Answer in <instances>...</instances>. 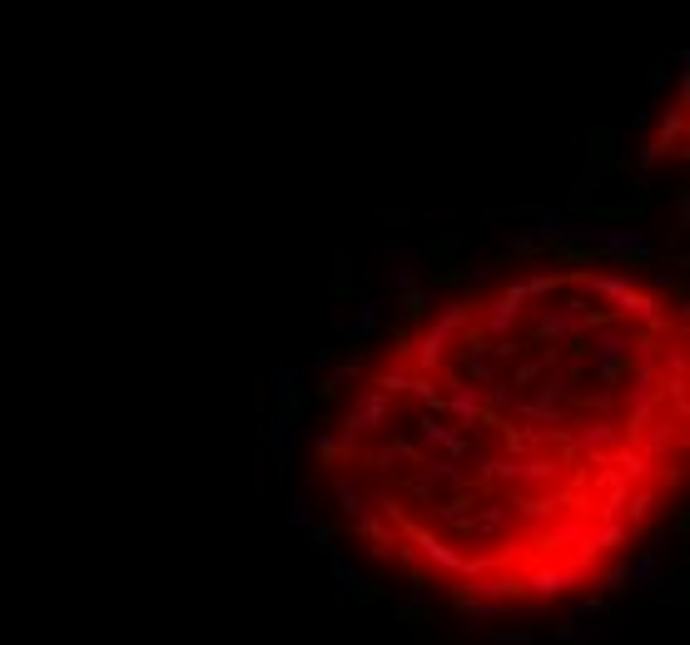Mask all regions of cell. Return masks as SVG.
<instances>
[{"mask_svg": "<svg viewBox=\"0 0 690 645\" xmlns=\"http://www.w3.org/2000/svg\"><path fill=\"white\" fill-rule=\"evenodd\" d=\"M686 462V298L626 258H547L437 298L368 353L318 437L358 551L477 616L601 591Z\"/></svg>", "mask_w": 690, "mask_h": 645, "instance_id": "obj_1", "label": "cell"}]
</instances>
